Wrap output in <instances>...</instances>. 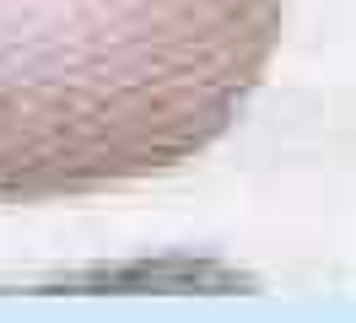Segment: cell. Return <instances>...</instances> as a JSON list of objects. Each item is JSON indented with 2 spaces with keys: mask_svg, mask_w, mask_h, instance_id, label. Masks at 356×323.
I'll use <instances>...</instances> for the list:
<instances>
[{
  "mask_svg": "<svg viewBox=\"0 0 356 323\" xmlns=\"http://www.w3.org/2000/svg\"><path fill=\"white\" fill-rule=\"evenodd\" d=\"M286 0H0V210L195 162L259 92Z\"/></svg>",
  "mask_w": 356,
  "mask_h": 323,
  "instance_id": "1",
  "label": "cell"
}]
</instances>
